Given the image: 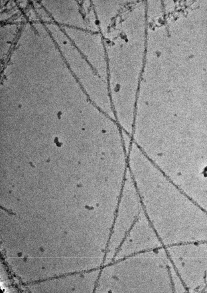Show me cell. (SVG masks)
<instances>
[{"label": "cell", "instance_id": "1", "mask_svg": "<svg viewBox=\"0 0 207 293\" xmlns=\"http://www.w3.org/2000/svg\"><path fill=\"white\" fill-rule=\"evenodd\" d=\"M66 33L76 45L84 55L89 65L93 71L95 69L90 62H95L102 59L103 48L98 35L73 27H64Z\"/></svg>", "mask_w": 207, "mask_h": 293}, {"label": "cell", "instance_id": "3", "mask_svg": "<svg viewBox=\"0 0 207 293\" xmlns=\"http://www.w3.org/2000/svg\"><path fill=\"white\" fill-rule=\"evenodd\" d=\"M82 6L86 21V23L87 28L92 31H96L97 27L96 19L90 2L89 1H84L82 3Z\"/></svg>", "mask_w": 207, "mask_h": 293}, {"label": "cell", "instance_id": "2", "mask_svg": "<svg viewBox=\"0 0 207 293\" xmlns=\"http://www.w3.org/2000/svg\"><path fill=\"white\" fill-rule=\"evenodd\" d=\"M53 6V13L60 21L70 25L82 29L87 28L79 5L76 1H65Z\"/></svg>", "mask_w": 207, "mask_h": 293}]
</instances>
